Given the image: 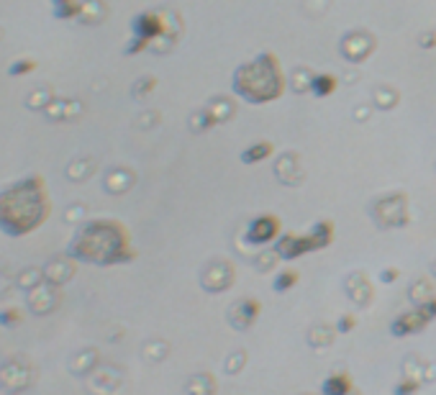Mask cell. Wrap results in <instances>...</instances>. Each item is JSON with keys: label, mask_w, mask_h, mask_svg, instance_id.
I'll return each mask as SVG.
<instances>
[{"label": "cell", "mask_w": 436, "mask_h": 395, "mask_svg": "<svg viewBox=\"0 0 436 395\" xmlns=\"http://www.w3.org/2000/svg\"><path fill=\"white\" fill-rule=\"evenodd\" d=\"M49 216L47 190L41 177H26L0 193V231L23 236L44 223Z\"/></svg>", "instance_id": "obj_1"}, {"label": "cell", "mask_w": 436, "mask_h": 395, "mask_svg": "<svg viewBox=\"0 0 436 395\" xmlns=\"http://www.w3.org/2000/svg\"><path fill=\"white\" fill-rule=\"evenodd\" d=\"M69 257L95 265H116L128 262V241L121 226L116 223H90L77 234V239L69 244Z\"/></svg>", "instance_id": "obj_2"}, {"label": "cell", "mask_w": 436, "mask_h": 395, "mask_svg": "<svg viewBox=\"0 0 436 395\" xmlns=\"http://www.w3.org/2000/svg\"><path fill=\"white\" fill-rule=\"evenodd\" d=\"M31 385V367L23 360H11L0 367V390L23 393Z\"/></svg>", "instance_id": "obj_3"}, {"label": "cell", "mask_w": 436, "mask_h": 395, "mask_svg": "<svg viewBox=\"0 0 436 395\" xmlns=\"http://www.w3.org/2000/svg\"><path fill=\"white\" fill-rule=\"evenodd\" d=\"M277 234H280V221H277L275 216H259L247 228V236L252 244H267Z\"/></svg>", "instance_id": "obj_4"}, {"label": "cell", "mask_w": 436, "mask_h": 395, "mask_svg": "<svg viewBox=\"0 0 436 395\" xmlns=\"http://www.w3.org/2000/svg\"><path fill=\"white\" fill-rule=\"evenodd\" d=\"M311 249H321V244L313 239V234H308V236H285V239H280V244H277V255H280L282 260H296L298 255L311 252Z\"/></svg>", "instance_id": "obj_5"}, {"label": "cell", "mask_w": 436, "mask_h": 395, "mask_svg": "<svg viewBox=\"0 0 436 395\" xmlns=\"http://www.w3.org/2000/svg\"><path fill=\"white\" fill-rule=\"evenodd\" d=\"M57 303H60V293L54 290L52 282H41V285H36L34 290H31V301H28V306H31V311L34 313H49V311L57 308Z\"/></svg>", "instance_id": "obj_6"}, {"label": "cell", "mask_w": 436, "mask_h": 395, "mask_svg": "<svg viewBox=\"0 0 436 395\" xmlns=\"http://www.w3.org/2000/svg\"><path fill=\"white\" fill-rule=\"evenodd\" d=\"M259 316V303L255 301V298H244V301H239L231 308V313H228V318H231V323H234V328H249L252 323H255V318Z\"/></svg>", "instance_id": "obj_7"}, {"label": "cell", "mask_w": 436, "mask_h": 395, "mask_svg": "<svg viewBox=\"0 0 436 395\" xmlns=\"http://www.w3.org/2000/svg\"><path fill=\"white\" fill-rule=\"evenodd\" d=\"M162 34V18L155 13H141L134 18V36L139 41L147 44L149 39H155V36Z\"/></svg>", "instance_id": "obj_8"}, {"label": "cell", "mask_w": 436, "mask_h": 395, "mask_svg": "<svg viewBox=\"0 0 436 395\" xmlns=\"http://www.w3.org/2000/svg\"><path fill=\"white\" fill-rule=\"evenodd\" d=\"M426 316L421 313V311H408V313L398 316L396 321H393V334L396 336H406V334H413V331H421L423 326H426Z\"/></svg>", "instance_id": "obj_9"}, {"label": "cell", "mask_w": 436, "mask_h": 395, "mask_svg": "<svg viewBox=\"0 0 436 395\" xmlns=\"http://www.w3.org/2000/svg\"><path fill=\"white\" fill-rule=\"evenodd\" d=\"M72 277V262L60 257V260L49 262L47 267H44V280L52 282V285H62V282H67Z\"/></svg>", "instance_id": "obj_10"}, {"label": "cell", "mask_w": 436, "mask_h": 395, "mask_svg": "<svg viewBox=\"0 0 436 395\" xmlns=\"http://www.w3.org/2000/svg\"><path fill=\"white\" fill-rule=\"evenodd\" d=\"M352 380H349V375H344V372H339V375H331L323 380V395H347L352 393Z\"/></svg>", "instance_id": "obj_11"}, {"label": "cell", "mask_w": 436, "mask_h": 395, "mask_svg": "<svg viewBox=\"0 0 436 395\" xmlns=\"http://www.w3.org/2000/svg\"><path fill=\"white\" fill-rule=\"evenodd\" d=\"M41 275H44V269H26V272H21L18 275V288H23V290H31V288H36V285H41Z\"/></svg>", "instance_id": "obj_12"}, {"label": "cell", "mask_w": 436, "mask_h": 395, "mask_svg": "<svg viewBox=\"0 0 436 395\" xmlns=\"http://www.w3.org/2000/svg\"><path fill=\"white\" fill-rule=\"evenodd\" d=\"M52 3H54V13L60 16V18H72L80 11L74 0H52Z\"/></svg>", "instance_id": "obj_13"}, {"label": "cell", "mask_w": 436, "mask_h": 395, "mask_svg": "<svg viewBox=\"0 0 436 395\" xmlns=\"http://www.w3.org/2000/svg\"><path fill=\"white\" fill-rule=\"evenodd\" d=\"M36 69V62L34 60H16L11 67H8V74H13V77H23V74H28V72H34Z\"/></svg>", "instance_id": "obj_14"}, {"label": "cell", "mask_w": 436, "mask_h": 395, "mask_svg": "<svg viewBox=\"0 0 436 395\" xmlns=\"http://www.w3.org/2000/svg\"><path fill=\"white\" fill-rule=\"evenodd\" d=\"M272 155V147L269 144H257V147H252V149H247L242 155V160L244 162H259V160H264V157H269Z\"/></svg>", "instance_id": "obj_15"}, {"label": "cell", "mask_w": 436, "mask_h": 395, "mask_svg": "<svg viewBox=\"0 0 436 395\" xmlns=\"http://www.w3.org/2000/svg\"><path fill=\"white\" fill-rule=\"evenodd\" d=\"M298 282V272H293V269H285V272H280L275 280V290L277 293H285L288 288H293Z\"/></svg>", "instance_id": "obj_16"}, {"label": "cell", "mask_w": 436, "mask_h": 395, "mask_svg": "<svg viewBox=\"0 0 436 395\" xmlns=\"http://www.w3.org/2000/svg\"><path fill=\"white\" fill-rule=\"evenodd\" d=\"M23 321V313H21L18 308H3L0 311V326H18V323Z\"/></svg>", "instance_id": "obj_17"}, {"label": "cell", "mask_w": 436, "mask_h": 395, "mask_svg": "<svg viewBox=\"0 0 436 395\" xmlns=\"http://www.w3.org/2000/svg\"><path fill=\"white\" fill-rule=\"evenodd\" d=\"M418 388H421V380H403L401 385H396L393 393L396 395H413Z\"/></svg>", "instance_id": "obj_18"}, {"label": "cell", "mask_w": 436, "mask_h": 395, "mask_svg": "<svg viewBox=\"0 0 436 395\" xmlns=\"http://www.w3.org/2000/svg\"><path fill=\"white\" fill-rule=\"evenodd\" d=\"M311 85H313L315 95H326L329 90H334V80H331V77H315Z\"/></svg>", "instance_id": "obj_19"}, {"label": "cell", "mask_w": 436, "mask_h": 395, "mask_svg": "<svg viewBox=\"0 0 436 395\" xmlns=\"http://www.w3.org/2000/svg\"><path fill=\"white\" fill-rule=\"evenodd\" d=\"M418 311H421V313L426 316V321H434V318H436V298H431V301L421 303V306H418Z\"/></svg>", "instance_id": "obj_20"}, {"label": "cell", "mask_w": 436, "mask_h": 395, "mask_svg": "<svg viewBox=\"0 0 436 395\" xmlns=\"http://www.w3.org/2000/svg\"><path fill=\"white\" fill-rule=\"evenodd\" d=\"M349 328H354V318H352V316H344L342 323H339V331H344V334H347Z\"/></svg>", "instance_id": "obj_21"}]
</instances>
